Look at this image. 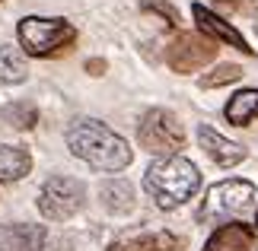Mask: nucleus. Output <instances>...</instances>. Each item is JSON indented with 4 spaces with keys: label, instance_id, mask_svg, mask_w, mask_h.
<instances>
[{
    "label": "nucleus",
    "instance_id": "nucleus-15",
    "mask_svg": "<svg viewBox=\"0 0 258 251\" xmlns=\"http://www.w3.org/2000/svg\"><path fill=\"white\" fill-rule=\"evenodd\" d=\"M223 118L236 127H245L258 118V89H239L230 96V102L223 108Z\"/></svg>",
    "mask_w": 258,
    "mask_h": 251
},
{
    "label": "nucleus",
    "instance_id": "nucleus-11",
    "mask_svg": "<svg viewBox=\"0 0 258 251\" xmlns=\"http://www.w3.org/2000/svg\"><path fill=\"white\" fill-rule=\"evenodd\" d=\"M185 245L182 235L175 232H127V235H118L108 251H178Z\"/></svg>",
    "mask_w": 258,
    "mask_h": 251
},
{
    "label": "nucleus",
    "instance_id": "nucleus-4",
    "mask_svg": "<svg viewBox=\"0 0 258 251\" xmlns=\"http://www.w3.org/2000/svg\"><path fill=\"white\" fill-rule=\"evenodd\" d=\"M137 143L153 156H178L185 146V127L172 112L150 108L137 124Z\"/></svg>",
    "mask_w": 258,
    "mask_h": 251
},
{
    "label": "nucleus",
    "instance_id": "nucleus-20",
    "mask_svg": "<svg viewBox=\"0 0 258 251\" xmlns=\"http://www.w3.org/2000/svg\"><path fill=\"white\" fill-rule=\"evenodd\" d=\"M86 73H93V76H102V73H105V61H99V57H93V61H86Z\"/></svg>",
    "mask_w": 258,
    "mask_h": 251
},
{
    "label": "nucleus",
    "instance_id": "nucleus-13",
    "mask_svg": "<svg viewBox=\"0 0 258 251\" xmlns=\"http://www.w3.org/2000/svg\"><path fill=\"white\" fill-rule=\"evenodd\" d=\"M99 197H102V207L115 216H124L137 207V197H134V185L124 182V178H108V182L99 188Z\"/></svg>",
    "mask_w": 258,
    "mask_h": 251
},
{
    "label": "nucleus",
    "instance_id": "nucleus-21",
    "mask_svg": "<svg viewBox=\"0 0 258 251\" xmlns=\"http://www.w3.org/2000/svg\"><path fill=\"white\" fill-rule=\"evenodd\" d=\"M255 229H258V213H255Z\"/></svg>",
    "mask_w": 258,
    "mask_h": 251
},
{
    "label": "nucleus",
    "instance_id": "nucleus-8",
    "mask_svg": "<svg viewBox=\"0 0 258 251\" xmlns=\"http://www.w3.org/2000/svg\"><path fill=\"white\" fill-rule=\"evenodd\" d=\"M0 251H67V242L42 223H7L0 229Z\"/></svg>",
    "mask_w": 258,
    "mask_h": 251
},
{
    "label": "nucleus",
    "instance_id": "nucleus-16",
    "mask_svg": "<svg viewBox=\"0 0 258 251\" xmlns=\"http://www.w3.org/2000/svg\"><path fill=\"white\" fill-rule=\"evenodd\" d=\"M29 76L26 54L16 45H0V86H16Z\"/></svg>",
    "mask_w": 258,
    "mask_h": 251
},
{
    "label": "nucleus",
    "instance_id": "nucleus-12",
    "mask_svg": "<svg viewBox=\"0 0 258 251\" xmlns=\"http://www.w3.org/2000/svg\"><path fill=\"white\" fill-rule=\"evenodd\" d=\"M255 248V229L249 223H223L207 238L204 251H252Z\"/></svg>",
    "mask_w": 258,
    "mask_h": 251
},
{
    "label": "nucleus",
    "instance_id": "nucleus-14",
    "mask_svg": "<svg viewBox=\"0 0 258 251\" xmlns=\"http://www.w3.org/2000/svg\"><path fill=\"white\" fill-rule=\"evenodd\" d=\"M32 172V156L23 146L0 143V185H13Z\"/></svg>",
    "mask_w": 258,
    "mask_h": 251
},
{
    "label": "nucleus",
    "instance_id": "nucleus-7",
    "mask_svg": "<svg viewBox=\"0 0 258 251\" xmlns=\"http://www.w3.org/2000/svg\"><path fill=\"white\" fill-rule=\"evenodd\" d=\"M217 45L214 38H207L201 32H178L169 45H166V64L175 73H195V70L207 67L217 57Z\"/></svg>",
    "mask_w": 258,
    "mask_h": 251
},
{
    "label": "nucleus",
    "instance_id": "nucleus-18",
    "mask_svg": "<svg viewBox=\"0 0 258 251\" xmlns=\"http://www.w3.org/2000/svg\"><path fill=\"white\" fill-rule=\"evenodd\" d=\"M245 70L239 64H220L214 70H207V73L198 79V86L201 89H217V86H226V83H236V79H242Z\"/></svg>",
    "mask_w": 258,
    "mask_h": 251
},
{
    "label": "nucleus",
    "instance_id": "nucleus-5",
    "mask_svg": "<svg viewBox=\"0 0 258 251\" xmlns=\"http://www.w3.org/2000/svg\"><path fill=\"white\" fill-rule=\"evenodd\" d=\"M83 204H86V185L71 175L45 178L42 191H38V213L48 223H64V219L77 216L83 210Z\"/></svg>",
    "mask_w": 258,
    "mask_h": 251
},
{
    "label": "nucleus",
    "instance_id": "nucleus-6",
    "mask_svg": "<svg viewBox=\"0 0 258 251\" xmlns=\"http://www.w3.org/2000/svg\"><path fill=\"white\" fill-rule=\"evenodd\" d=\"M255 197V185L245 182V178H226V182H217L207 191L201 210H198V219L201 223H220L226 216H236L242 210L252 207Z\"/></svg>",
    "mask_w": 258,
    "mask_h": 251
},
{
    "label": "nucleus",
    "instance_id": "nucleus-17",
    "mask_svg": "<svg viewBox=\"0 0 258 251\" xmlns=\"http://www.w3.org/2000/svg\"><path fill=\"white\" fill-rule=\"evenodd\" d=\"M0 121H7L13 130H32L38 124V108L32 102H10L0 108Z\"/></svg>",
    "mask_w": 258,
    "mask_h": 251
},
{
    "label": "nucleus",
    "instance_id": "nucleus-19",
    "mask_svg": "<svg viewBox=\"0 0 258 251\" xmlns=\"http://www.w3.org/2000/svg\"><path fill=\"white\" fill-rule=\"evenodd\" d=\"M144 10H156V13H163L166 23H178V13H175L169 4H144Z\"/></svg>",
    "mask_w": 258,
    "mask_h": 251
},
{
    "label": "nucleus",
    "instance_id": "nucleus-1",
    "mask_svg": "<svg viewBox=\"0 0 258 251\" xmlns=\"http://www.w3.org/2000/svg\"><path fill=\"white\" fill-rule=\"evenodd\" d=\"M64 140H67V149L77 159H83L89 169H96V172H124L134 159L127 140L118 137L112 127L96 121V118H77V121H71Z\"/></svg>",
    "mask_w": 258,
    "mask_h": 251
},
{
    "label": "nucleus",
    "instance_id": "nucleus-9",
    "mask_svg": "<svg viewBox=\"0 0 258 251\" xmlns=\"http://www.w3.org/2000/svg\"><path fill=\"white\" fill-rule=\"evenodd\" d=\"M191 16H195L198 32H201V35L214 38L217 45H230V48H236V51H242V54H252V48H249V42L242 38L239 29H233L223 16H217L211 7H204V4H191Z\"/></svg>",
    "mask_w": 258,
    "mask_h": 251
},
{
    "label": "nucleus",
    "instance_id": "nucleus-2",
    "mask_svg": "<svg viewBox=\"0 0 258 251\" xmlns=\"http://www.w3.org/2000/svg\"><path fill=\"white\" fill-rule=\"evenodd\" d=\"M144 188L160 210H178L198 194L201 172H198V165L185 156H160L147 169Z\"/></svg>",
    "mask_w": 258,
    "mask_h": 251
},
{
    "label": "nucleus",
    "instance_id": "nucleus-3",
    "mask_svg": "<svg viewBox=\"0 0 258 251\" xmlns=\"http://www.w3.org/2000/svg\"><path fill=\"white\" fill-rule=\"evenodd\" d=\"M19 51L29 57H61L74 48L77 42V26L61 16H26L16 26Z\"/></svg>",
    "mask_w": 258,
    "mask_h": 251
},
{
    "label": "nucleus",
    "instance_id": "nucleus-10",
    "mask_svg": "<svg viewBox=\"0 0 258 251\" xmlns=\"http://www.w3.org/2000/svg\"><path fill=\"white\" fill-rule=\"evenodd\" d=\"M198 143H201V149L220 169H233V165H239L242 159H245V146L233 143L230 137H223L220 130H214L211 124H201V127H198Z\"/></svg>",
    "mask_w": 258,
    "mask_h": 251
}]
</instances>
